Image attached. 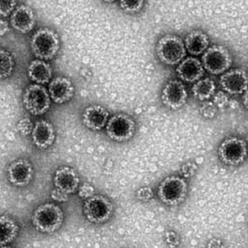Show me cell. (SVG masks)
Instances as JSON below:
<instances>
[{
    "label": "cell",
    "instance_id": "6da1fadb",
    "mask_svg": "<svg viewBox=\"0 0 248 248\" xmlns=\"http://www.w3.org/2000/svg\"><path fill=\"white\" fill-rule=\"evenodd\" d=\"M33 227L42 234H53L62 227L64 213L62 208L53 202H46L38 206L31 216Z\"/></svg>",
    "mask_w": 248,
    "mask_h": 248
},
{
    "label": "cell",
    "instance_id": "7a4b0ae2",
    "mask_svg": "<svg viewBox=\"0 0 248 248\" xmlns=\"http://www.w3.org/2000/svg\"><path fill=\"white\" fill-rule=\"evenodd\" d=\"M61 39L53 29L42 27L37 29L31 38L32 53L36 59L50 61L58 55L61 49Z\"/></svg>",
    "mask_w": 248,
    "mask_h": 248
},
{
    "label": "cell",
    "instance_id": "3957f363",
    "mask_svg": "<svg viewBox=\"0 0 248 248\" xmlns=\"http://www.w3.org/2000/svg\"><path fill=\"white\" fill-rule=\"evenodd\" d=\"M156 55L162 64L166 66H178L186 55L185 42L180 36L168 34L162 36L155 46Z\"/></svg>",
    "mask_w": 248,
    "mask_h": 248
},
{
    "label": "cell",
    "instance_id": "277c9868",
    "mask_svg": "<svg viewBox=\"0 0 248 248\" xmlns=\"http://www.w3.org/2000/svg\"><path fill=\"white\" fill-rule=\"evenodd\" d=\"M187 193V182L179 176H168L157 186V198L162 203L169 207L183 203Z\"/></svg>",
    "mask_w": 248,
    "mask_h": 248
},
{
    "label": "cell",
    "instance_id": "5b68a950",
    "mask_svg": "<svg viewBox=\"0 0 248 248\" xmlns=\"http://www.w3.org/2000/svg\"><path fill=\"white\" fill-rule=\"evenodd\" d=\"M113 202L107 197L96 194L84 201L82 212L87 221L94 224H104L108 222L114 214Z\"/></svg>",
    "mask_w": 248,
    "mask_h": 248
},
{
    "label": "cell",
    "instance_id": "8992f818",
    "mask_svg": "<svg viewBox=\"0 0 248 248\" xmlns=\"http://www.w3.org/2000/svg\"><path fill=\"white\" fill-rule=\"evenodd\" d=\"M22 101L26 110L33 116H42L46 114L52 103L47 89L35 83L26 86Z\"/></svg>",
    "mask_w": 248,
    "mask_h": 248
},
{
    "label": "cell",
    "instance_id": "52a82bcc",
    "mask_svg": "<svg viewBox=\"0 0 248 248\" xmlns=\"http://www.w3.org/2000/svg\"><path fill=\"white\" fill-rule=\"evenodd\" d=\"M232 62V56L230 50L223 45L209 47L201 58L204 69L213 75L224 74L230 70Z\"/></svg>",
    "mask_w": 248,
    "mask_h": 248
},
{
    "label": "cell",
    "instance_id": "ba28073f",
    "mask_svg": "<svg viewBox=\"0 0 248 248\" xmlns=\"http://www.w3.org/2000/svg\"><path fill=\"white\" fill-rule=\"evenodd\" d=\"M136 130L137 124L130 115L119 113L109 118L106 127V133L112 141L124 143L134 137Z\"/></svg>",
    "mask_w": 248,
    "mask_h": 248
},
{
    "label": "cell",
    "instance_id": "9c48e42d",
    "mask_svg": "<svg viewBox=\"0 0 248 248\" xmlns=\"http://www.w3.org/2000/svg\"><path fill=\"white\" fill-rule=\"evenodd\" d=\"M248 154L247 143L238 137L226 138L218 149L219 160L226 165L232 167H236L244 163Z\"/></svg>",
    "mask_w": 248,
    "mask_h": 248
},
{
    "label": "cell",
    "instance_id": "30bf717a",
    "mask_svg": "<svg viewBox=\"0 0 248 248\" xmlns=\"http://www.w3.org/2000/svg\"><path fill=\"white\" fill-rule=\"evenodd\" d=\"M189 95L185 83L173 79L169 80L162 89V103L168 109L176 111L183 107L188 100Z\"/></svg>",
    "mask_w": 248,
    "mask_h": 248
},
{
    "label": "cell",
    "instance_id": "8fae6325",
    "mask_svg": "<svg viewBox=\"0 0 248 248\" xmlns=\"http://www.w3.org/2000/svg\"><path fill=\"white\" fill-rule=\"evenodd\" d=\"M7 179L16 187H26L33 180L34 170L31 163L27 159L14 160L7 167Z\"/></svg>",
    "mask_w": 248,
    "mask_h": 248
},
{
    "label": "cell",
    "instance_id": "7c38bea8",
    "mask_svg": "<svg viewBox=\"0 0 248 248\" xmlns=\"http://www.w3.org/2000/svg\"><path fill=\"white\" fill-rule=\"evenodd\" d=\"M219 84L226 93L237 96L248 89V74L243 68H232L221 74Z\"/></svg>",
    "mask_w": 248,
    "mask_h": 248
},
{
    "label": "cell",
    "instance_id": "4fadbf2b",
    "mask_svg": "<svg viewBox=\"0 0 248 248\" xmlns=\"http://www.w3.org/2000/svg\"><path fill=\"white\" fill-rule=\"evenodd\" d=\"M54 188L68 196L77 193L80 186V178L75 169L70 166H61L55 170L53 177Z\"/></svg>",
    "mask_w": 248,
    "mask_h": 248
},
{
    "label": "cell",
    "instance_id": "5bb4252c",
    "mask_svg": "<svg viewBox=\"0 0 248 248\" xmlns=\"http://www.w3.org/2000/svg\"><path fill=\"white\" fill-rule=\"evenodd\" d=\"M48 92L51 100L57 104L68 103L74 98L75 87L68 77L58 76L49 83Z\"/></svg>",
    "mask_w": 248,
    "mask_h": 248
},
{
    "label": "cell",
    "instance_id": "9a60e30c",
    "mask_svg": "<svg viewBox=\"0 0 248 248\" xmlns=\"http://www.w3.org/2000/svg\"><path fill=\"white\" fill-rule=\"evenodd\" d=\"M110 118L108 111L100 104H92L86 107L81 115L83 125L90 131H100L106 128Z\"/></svg>",
    "mask_w": 248,
    "mask_h": 248
},
{
    "label": "cell",
    "instance_id": "2e32d148",
    "mask_svg": "<svg viewBox=\"0 0 248 248\" xmlns=\"http://www.w3.org/2000/svg\"><path fill=\"white\" fill-rule=\"evenodd\" d=\"M12 27L20 33H29L36 26V16L34 12L26 4L17 6L10 16Z\"/></svg>",
    "mask_w": 248,
    "mask_h": 248
},
{
    "label": "cell",
    "instance_id": "e0dca14e",
    "mask_svg": "<svg viewBox=\"0 0 248 248\" xmlns=\"http://www.w3.org/2000/svg\"><path fill=\"white\" fill-rule=\"evenodd\" d=\"M176 73L182 83L195 84L203 77L205 69L198 58L189 56L176 66Z\"/></svg>",
    "mask_w": 248,
    "mask_h": 248
},
{
    "label": "cell",
    "instance_id": "ac0fdd59",
    "mask_svg": "<svg viewBox=\"0 0 248 248\" xmlns=\"http://www.w3.org/2000/svg\"><path fill=\"white\" fill-rule=\"evenodd\" d=\"M33 145L41 150L52 147L56 138L53 125L46 119H39L35 122L31 133Z\"/></svg>",
    "mask_w": 248,
    "mask_h": 248
},
{
    "label": "cell",
    "instance_id": "d6986e66",
    "mask_svg": "<svg viewBox=\"0 0 248 248\" xmlns=\"http://www.w3.org/2000/svg\"><path fill=\"white\" fill-rule=\"evenodd\" d=\"M52 68L49 63L42 60L34 59L31 61L27 68L28 77L35 84H49L52 80Z\"/></svg>",
    "mask_w": 248,
    "mask_h": 248
},
{
    "label": "cell",
    "instance_id": "ffe728a7",
    "mask_svg": "<svg viewBox=\"0 0 248 248\" xmlns=\"http://www.w3.org/2000/svg\"><path fill=\"white\" fill-rule=\"evenodd\" d=\"M184 42L186 52L193 57L203 54L210 45L209 37L207 33L199 29L188 33Z\"/></svg>",
    "mask_w": 248,
    "mask_h": 248
},
{
    "label": "cell",
    "instance_id": "44dd1931",
    "mask_svg": "<svg viewBox=\"0 0 248 248\" xmlns=\"http://www.w3.org/2000/svg\"><path fill=\"white\" fill-rule=\"evenodd\" d=\"M19 227L11 217L0 215V246H8L17 237Z\"/></svg>",
    "mask_w": 248,
    "mask_h": 248
},
{
    "label": "cell",
    "instance_id": "7402d4cb",
    "mask_svg": "<svg viewBox=\"0 0 248 248\" xmlns=\"http://www.w3.org/2000/svg\"><path fill=\"white\" fill-rule=\"evenodd\" d=\"M217 90L215 82L209 77L202 78L195 83L192 87L194 97L201 101L204 102L214 97Z\"/></svg>",
    "mask_w": 248,
    "mask_h": 248
},
{
    "label": "cell",
    "instance_id": "603a6c76",
    "mask_svg": "<svg viewBox=\"0 0 248 248\" xmlns=\"http://www.w3.org/2000/svg\"><path fill=\"white\" fill-rule=\"evenodd\" d=\"M15 59L7 50L0 48V80L9 78L14 71Z\"/></svg>",
    "mask_w": 248,
    "mask_h": 248
},
{
    "label": "cell",
    "instance_id": "cb8c5ba5",
    "mask_svg": "<svg viewBox=\"0 0 248 248\" xmlns=\"http://www.w3.org/2000/svg\"><path fill=\"white\" fill-rule=\"evenodd\" d=\"M144 1L142 0L136 1V0H128V1H119V7L125 13L128 14H135L140 13L144 6Z\"/></svg>",
    "mask_w": 248,
    "mask_h": 248
},
{
    "label": "cell",
    "instance_id": "d4e9b609",
    "mask_svg": "<svg viewBox=\"0 0 248 248\" xmlns=\"http://www.w3.org/2000/svg\"><path fill=\"white\" fill-rule=\"evenodd\" d=\"M200 112L205 119H214L218 113V108L214 104V102L207 100L201 103Z\"/></svg>",
    "mask_w": 248,
    "mask_h": 248
},
{
    "label": "cell",
    "instance_id": "484cf974",
    "mask_svg": "<svg viewBox=\"0 0 248 248\" xmlns=\"http://www.w3.org/2000/svg\"><path fill=\"white\" fill-rule=\"evenodd\" d=\"M164 240L169 248H178L182 243L179 234L171 229H168L165 231Z\"/></svg>",
    "mask_w": 248,
    "mask_h": 248
},
{
    "label": "cell",
    "instance_id": "4316f807",
    "mask_svg": "<svg viewBox=\"0 0 248 248\" xmlns=\"http://www.w3.org/2000/svg\"><path fill=\"white\" fill-rule=\"evenodd\" d=\"M136 199L141 202H149L154 199L155 192L150 186H141L135 192Z\"/></svg>",
    "mask_w": 248,
    "mask_h": 248
},
{
    "label": "cell",
    "instance_id": "83f0119b",
    "mask_svg": "<svg viewBox=\"0 0 248 248\" xmlns=\"http://www.w3.org/2000/svg\"><path fill=\"white\" fill-rule=\"evenodd\" d=\"M198 168V165L193 162L185 163L179 169V176L184 179H191L196 174Z\"/></svg>",
    "mask_w": 248,
    "mask_h": 248
},
{
    "label": "cell",
    "instance_id": "f1b7e54d",
    "mask_svg": "<svg viewBox=\"0 0 248 248\" xmlns=\"http://www.w3.org/2000/svg\"><path fill=\"white\" fill-rule=\"evenodd\" d=\"M77 194H78V198L85 201L96 195L95 188L90 183L84 182L80 184Z\"/></svg>",
    "mask_w": 248,
    "mask_h": 248
},
{
    "label": "cell",
    "instance_id": "f546056e",
    "mask_svg": "<svg viewBox=\"0 0 248 248\" xmlns=\"http://www.w3.org/2000/svg\"><path fill=\"white\" fill-rule=\"evenodd\" d=\"M33 122L29 118H23L20 119L17 123V130L23 136H28L31 135L33 129Z\"/></svg>",
    "mask_w": 248,
    "mask_h": 248
},
{
    "label": "cell",
    "instance_id": "4dcf8cb0",
    "mask_svg": "<svg viewBox=\"0 0 248 248\" xmlns=\"http://www.w3.org/2000/svg\"><path fill=\"white\" fill-rule=\"evenodd\" d=\"M17 5V1L13 0H0V16L1 17L11 16Z\"/></svg>",
    "mask_w": 248,
    "mask_h": 248
},
{
    "label": "cell",
    "instance_id": "1f68e13d",
    "mask_svg": "<svg viewBox=\"0 0 248 248\" xmlns=\"http://www.w3.org/2000/svg\"><path fill=\"white\" fill-rule=\"evenodd\" d=\"M214 104L217 106V108H223L227 106L229 102V97L227 93L224 91H219L215 93L214 96Z\"/></svg>",
    "mask_w": 248,
    "mask_h": 248
},
{
    "label": "cell",
    "instance_id": "d6a6232c",
    "mask_svg": "<svg viewBox=\"0 0 248 248\" xmlns=\"http://www.w3.org/2000/svg\"><path fill=\"white\" fill-rule=\"evenodd\" d=\"M51 198L58 202H66L69 200L70 196L54 188L51 192Z\"/></svg>",
    "mask_w": 248,
    "mask_h": 248
},
{
    "label": "cell",
    "instance_id": "836d02e7",
    "mask_svg": "<svg viewBox=\"0 0 248 248\" xmlns=\"http://www.w3.org/2000/svg\"><path fill=\"white\" fill-rule=\"evenodd\" d=\"M207 248H224V244L219 239H211L207 245Z\"/></svg>",
    "mask_w": 248,
    "mask_h": 248
},
{
    "label": "cell",
    "instance_id": "e575fe53",
    "mask_svg": "<svg viewBox=\"0 0 248 248\" xmlns=\"http://www.w3.org/2000/svg\"><path fill=\"white\" fill-rule=\"evenodd\" d=\"M9 30H10V25H9L8 22L0 19V36L7 34Z\"/></svg>",
    "mask_w": 248,
    "mask_h": 248
},
{
    "label": "cell",
    "instance_id": "d590c367",
    "mask_svg": "<svg viewBox=\"0 0 248 248\" xmlns=\"http://www.w3.org/2000/svg\"><path fill=\"white\" fill-rule=\"evenodd\" d=\"M243 103L245 108L248 110V89L243 94Z\"/></svg>",
    "mask_w": 248,
    "mask_h": 248
},
{
    "label": "cell",
    "instance_id": "8d00e7d4",
    "mask_svg": "<svg viewBox=\"0 0 248 248\" xmlns=\"http://www.w3.org/2000/svg\"><path fill=\"white\" fill-rule=\"evenodd\" d=\"M0 248H12L10 247V246H0Z\"/></svg>",
    "mask_w": 248,
    "mask_h": 248
},
{
    "label": "cell",
    "instance_id": "74e56055",
    "mask_svg": "<svg viewBox=\"0 0 248 248\" xmlns=\"http://www.w3.org/2000/svg\"></svg>",
    "mask_w": 248,
    "mask_h": 248
}]
</instances>
